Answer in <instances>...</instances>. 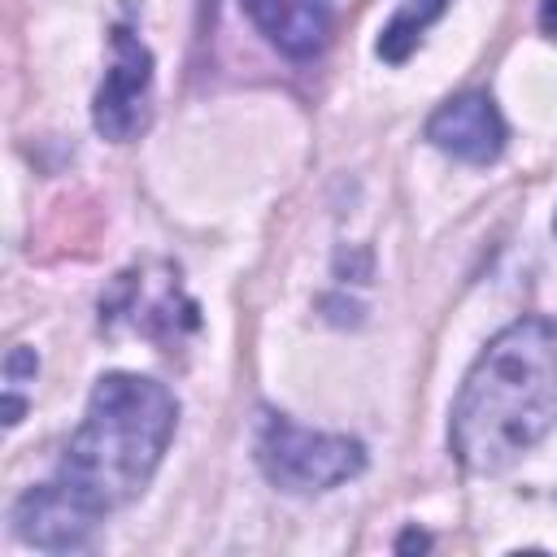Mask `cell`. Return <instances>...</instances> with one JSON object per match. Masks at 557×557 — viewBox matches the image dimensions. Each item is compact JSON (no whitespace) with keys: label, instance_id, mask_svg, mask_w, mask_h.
Instances as JSON below:
<instances>
[{"label":"cell","instance_id":"cell-7","mask_svg":"<svg viewBox=\"0 0 557 557\" xmlns=\"http://www.w3.org/2000/svg\"><path fill=\"white\" fill-rule=\"evenodd\" d=\"M239 9L292 61H313L331 39L335 0H239Z\"/></svg>","mask_w":557,"mask_h":557},{"label":"cell","instance_id":"cell-8","mask_svg":"<svg viewBox=\"0 0 557 557\" xmlns=\"http://www.w3.org/2000/svg\"><path fill=\"white\" fill-rule=\"evenodd\" d=\"M122 318L135 322L144 335H174L178 318L196 326V309H191V300H178V283L174 278H165L161 292H148L144 274H135V270L122 274L113 283V292L100 300V322L104 326H113Z\"/></svg>","mask_w":557,"mask_h":557},{"label":"cell","instance_id":"cell-9","mask_svg":"<svg viewBox=\"0 0 557 557\" xmlns=\"http://www.w3.org/2000/svg\"><path fill=\"white\" fill-rule=\"evenodd\" d=\"M444 9H448V0H400V9L392 13V22H387L383 35H379V57L392 61V65L409 61V52L418 48L422 30H426Z\"/></svg>","mask_w":557,"mask_h":557},{"label":"cell","instance_id":"cell-3","mask_svg":"<svg viewBox=\"0 0 557 557\" xmlns=\"http://www.w3.org/2000/svg\"><path fill=\"white\" fill-rule=\"evenodd\" d=\"M257 466L287 496H322L366 470V444L352 435L309 431L287 413L261 409Z\"/></svg>","mask_w":557,"mask_h":557},{"label":"cell","instance_id":"cell-5","mask_svg":"<svg viewBox=\"0 0 557 557\" xmlns=\"http://www.w3.org/2000/svg\"><path fill=\"white\" fill-rule=\"evenodd\" d=\"M13 535L39 553H78L91 544L96 527L104 522L87 500H78L57 474L48 483L26 487L9 509Z\"/></svg>","mask_w":557,"mask_h":557},{"label":"cell","instance_id":"cell-14","mask_svg":"<svg viewBox=\"0 0 557 557\" xmlns=\"http://www.w3.org/2000/svg\"><path fill=\"white\" fill-rule=\"evenodd\" d=\"M553 231H557V218H553Z\"/></svg>","mask_w":557,"mask_h":557},{"label":"cell","instance_id":"cell-10","mask_svg":"<svg viewBox=\"0 0 557 557\" xmlns=\"http://www.w3.org/2000/svg\"><path fill=\"white\" fill-rule=\"evenodd\" d=\"M35 370H39V357H35V348H26V344H17V348L4 357V379H9V383L35 379Z\"/></svg>","mask_w":557,"mask_h":557},{"label":"cell","instance_id":"cell-1","mask_svg":"<svg viewBox=\"0 0 557 557\" xmlns=\"http://www.w3.org/2000/svg\"><path fill=\"white\" fill-rule=\"evenodd\" d=\"M557 426V326L518 318L466 370L448 409V453L470 474H500Z\"/></svg>","mask_w":557,"mask_h":557},{"label":"cell","instance_id":"cell-11","mask_svg":"<svg viewBox=\"0 0 557 557\" xmlns=\"http://www.w3.org/2000/svg\"><path fill=\"white\" fill-rule=\"evenodd\" d=\"M422 553V548H431V535L426 531H418V527H409V531H400V540H396V553Z\"/></svg>","mask_w":557,"mask_h":557},{"label":"cell","instance_id":"cell-6","mask_svg":"<svg viewBox=\"0 0 557 557\" xmlns=\"http://www.w3.org/2000/svg\"><path fill=\"white\" fill-rule=\"evenodd\" d=\"M422 135L431 139V148L448 152L453 161L492 165L509 144V122L500 117L487 91H457L426 117Z\"/></svg>","mask_w":557,"mask_h":557},{"label":"cell","instance_id":"cell-13","mask_svg":"<svg viewBox=\"0 0 557 557\" xmlns=\"http://www.w3.org/2000/svg\"><path fill=\"white\" fill-rule=\"evenodd\" d=\"M540 30L557 39V0H540Z\"/></svg>","mask_w":557,"mask_h":557},{"label":"cell","instance_id":"cell-4","mask_svg":"<svg viewBox=\"0 0 557 557\" xmlns=\"http://www.w3.org/2000/svg\"><path fill=\"white\" fill-rule=\"evenodd\" d=\"M109 70H104V83L96 91V104H91V122L104 139L113 144H126L144 131L148 122V96H152V52L148 44L126 26L117 22L113 35H109Z\"/></svg>","mask_w":557,"mask_h":557},{"label":"cell","instance_id":"cell-2","mask_svg":"<svg viewBox=\"0 0 557 557\" xmlns=\"http://www.w3.org/2000/svg\"><path fill=\"white\" fill-rule=\"evenodd\" d=\"M178 426V400L165 383L109 370L96 379L83 422L70 435L57 479L100 518L131 505L157 474Z\"/></svg>","mask_w":557,"mask_h":557},{"label":"cell","instance_id":"cell-12","mask_svg":"<svg viewBox=\"0 0 557 557\" xmlns=\"http://www.w3.org/2000/svg\"><path fill=\"white\" fill-rule=\"evenodd\" d=\"M22 413H26V400L17 392H4V426H17Z\"/></svg>","mask_w":557,"mask_h":557}]
</instances>
